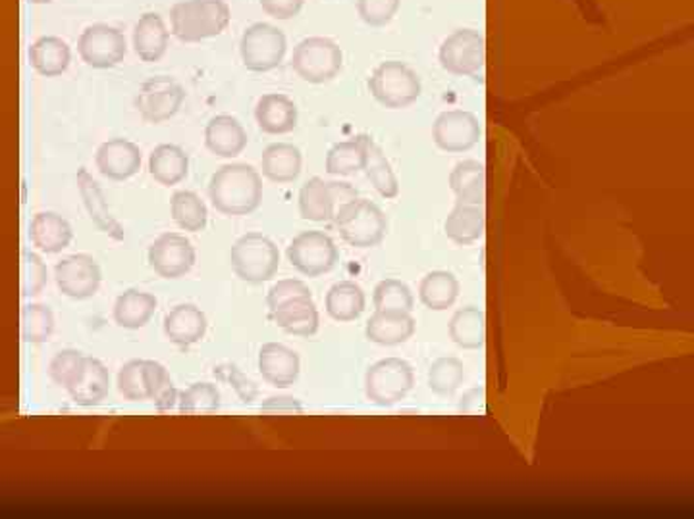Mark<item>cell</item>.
Masks as SVG:
<instances>
[{
    "instance_id": "obj_6",
    "label": "cell",
    "mask_w": 694,
    "mask_h": 519,
    "mask_svg": "<svg viewBox=\"0 0 694 519\" xmlns=\"http://www.w3.org/2000/svg\"><path fill=\"white\" fill-rule=\"evenodd\" d=\"M341 62L344 54L333 39L307 38L297 44L292 66L302 80L320 85L340 74Z\"/></svg>"
},
{
    "instance_id": "obj_54",
    "label": "cell",
    "mask_w": 694,
    "mask_h": 519,
    "mask_svg": "<svg viewBox=\"0 0 694 519\" xmlns=\"http://www.w3.org/2000/svg\"><path fill=\"white\" fill-rule=\"evenodd\" d=\"M25 2H30V4H49L52 0H25Z\"/></svg>"
},
{
    "instance_id": "obj_30",
    "label": "cell",
    "mask_w": 694,
    "mask_h": 519,
    "mask_svg": "<svg viewBox=\"0 0 694 519\" xmlns=\"http://www.w3.org/2000/svg\"><path fill=\"white\" fill-rule=\"evenodd\" d=\"M31 68L43 77H59L72 62V51L67 41L60 38H39L30 46Z\"/></svg>"
},
{
    "instance_id": "obj_7",
    "label": "cell",
    "mask_w": 694,
    "mask_h": 519,
    "mask_svg": "<svg viewBox=\"0 0 694 519\" xmlns=\"http://www.w3.org/2000/svg\"><path fill=\"white\" fill-rule=\"evenodd\" d=\"M288 51L286 35L271 23H253L242 35L239 54L249 72H271L282 64Z\"/></svg>"
},
{
    "instance_id": "obj_5",
    "label": "cell",
    "mask_w": 694,
    "mask_h": 519,
    "mask_svg": "<svg viewBox=\"0 0 694 519\" xmlns=\"http://www.w3.org/2000/svg\"><path fill=\"white\" fill-rule=\"evenodd\" d=\"M369 87L378 103L391 111L406 108L421 96L419 75L398 60L382 62L370 75Z\"/></svg>"
},
{
    "instance_id": "obj_18",
    "label": "cell",
    "mask_w": 694,
    "mask_h": 519,
    "mask_svg": "<svg viewBox=\"0 0 694 519\" xmlns=\"http://www.w3.org/2000/svg\"><path fill=\"white\" fill-rule=\"evenodd\" d=\"M78 189L82 195L83 205L88 210L89 218L95 224L103 233L109 235L116 241H124V227L120 226V221L112 216L109 203L104 198V193L93 177L89 176L85 168L78 172Z\"/></svg>"
},
{
    "instance_id": "obj_2",
    "label": "cell",
    "mask_w": 694,
    "mask_h": 519,
    "mask_svg": "<svg viewBox=\"0 0 694 519\" xmlns=\"http://www.w3.org/2000/svg\"><path fill=\"white\" fill-rule=\"evenodd\" d=\"M229 18L224 0H180L171 10L172 33L182 43H201L224 33Z\"/></svg>"
},
{
    "instance_id": "obj_14",
    "label": "cell",
    "mask_w": 694,
    "mask_h": 519,
    "mask_svg": "<svg viewBox=\"0 0 694 519\" xmlns=\"http://www.w3.org/2000/svg\"><path fill=\"white\" fill-rule=\"evenodd\" d=\"M54 279L60 293L68 299L88 300L101 287V268L89 255H72L57 263Z\"/></svg>"
},
{
    "instance_id": "obj_43",
    "label": "cell",
    "mask_w": 694,
    "mask_h": 519,
    "mask_svg": "<svg viewBox=\"0 0 694 519\" xmlns=\"http://www.w3.org/2000/svg\"><path fill=\"white\" fill-rule=\"evenodd\" d=\"M377 310H399V312H411L414 310V294L406 283L398 279H385L378 283L372 297Z\"/></svg>"
},
{
    "instance_id": "obj_48",
    "label": "cell",
    "mask_w": 694,
    "mask_h": 519,
    "mask_svg": "<svg viewBox=\"0 0 694 519\" xmlns=\"http://www.w3.org/2000/svg\"><path fill=\"white\" fill-rule=\"evenodd\" d=\"M304 297H310V289L305 286L304 281H299V279H282L266 294V304L273 312L276 308H280L282 304L292 302V300L304 299Z\"/></svg>"
},
{
    "instance_id": "obj_52",
    "label": "cell",
    "mask_w": 694,
    "mask_h": 519,
    "mask_svg": "<svg viewBox=\"0 0 694 519\" xmlns=\"http://www.w3.org/2000/svg\"><path fill=\"white\" fill-rule=\"evenodd\" d=\"M263 412H302V404L296 398H271L261 406Z\"/></svg>"
},
{
    "instance_id": "obj_15",
    "label": "cell",
    "mask_w": 694,
    "mask_h": 519,
    "mask_svg": "<svg viewBox=\"0 0 694 519\" xmlns=\"http://www.w3.org/2000/svg\"><path fill=\"white\" fill-rule=\"evenodd\" d=\"M432 137L446 153H466L479 143V117L467 111L442 112L436 117Z\"/></svg>"
},
{
    "instance_id": "obj_16",
    "label": "cell",
    "mask_w": 694,
    "mask_h": 519,
    "mask_svg": "<svg viewBox=\"0 0 694 519\" xmlns=\"http://www.w3.org/2000/svg\"><path fill=\"white\" fill-rule=\"evenodd\" d=\"M96 169L112 181H126L141 168V150L132 141H104L95 154Z\"/></svg>"
},
{
    "instance_id": "obj_9",
    "label": "cell",
    "mask_w": 694,
    "mask_h": 519,
    "mask_svg": "<svg viewBox=\"0 0 694 519\" xmlns=\"http://www.w3.org/2000/svg\"><path fill=\"white\" fill-rule=\"evenodd\" d=\"M185 101V89L169 75L145 81L135 96V108L147 124H163L176 116Z\"/></svg>"
},
{
    "instance_id": "obj_32",
    "label": "cell",
    "mask_w": 694,
    "mask_h": 519,
    "mask_svg": "<svg viewBox=\"0 0 694 519\" xmlns=\"http://www.w3.org/2000/svg\"><path fill=\"white\" fill-rule=\"evenodd\" d=\"M484 166L477 160L459 162L450 176V187L459 205L480 206L484 203Z\"/></svg>"
},
{
    "instance_id": "obj_46",
    "label": "cell",
    "mask_w": 694,
    "mask_h": 519,
    "mask_svg": "<svg viewBox=\"0 0 694 519\" xmlns=\"http://www.w3.org/2000/svg\"><path fill=\"white\" fill-rule=\"evenodd\" d=\"M141 367H143V360H130L127 364L120 367L119 377H116L120 395L124 396L126 401H132V403L149 401L147 391L143 385Z\"/></svg>"
},
{
    "instance_id": "obj_27",
    "label": "cell",
    "mask_w": 694,
    "mask_h": 519,
    "mask_svg": "<svg viewBox=\"0 0 694 519\" xmlns=\"http://www.w3.org/2000/svg\"><path fill=\"white\" fill-rule=\"evenodd\" d=\"M363 143V169L375 185V189L380 193V197H398V177L391 169L390 162L386 158L385 150L378 147L377 143L369 135H361Z\"/></svg>"
},
{
    "instance_id": "obj_51",
    "label": "cell",
    "mask_w": 694,
    "mask_h": 519,
    "mask_svg": "<svg viewBox=\"0 0 694 519\" xmlns=\"http://www.w3.org/2000/svg\"><path fill=\"white\" fill-rule=\"evenodd\" d=\"M177 388L174 387V383H169L166 387L161 388L159 391V395L153 398V403H155L156 408L161 409V412H166V409H172L176 406L177 403Z\"/></svg>"
},
{
    "instance_id": "obj_29",
    "label": "cell",
    "mask_w": 694,
    "mask_h": 519,
    "mask_svg": "<svg viewBox=\"0 0 694 519\" xmlns=\"http://www.w3.org/2000/svg\"><path fill=\"white\" fill-rule=\"evenodd\" d=\"M156 304L159 302L153 294L127 289L126 293L120 294L114 302L112 315L122 330H141L155 315Z\"/></svg>"
},
{
    "instance_id": "obj_12",
    "label": "cell",
    "mask_w": 694,
    "mask_h": 519,
    "mask_svg": "<svg viewBox=\"0 0 694 519\" xmlns=\"http://www.w3.org/2000/svg\"><path fill=\"white\" fill-rule=\"evenodd\" d=\"M438 59L450 74L479 75L484 68V38L474 30L453 31L440 46Z\"/></svg>"
},
{
    "instance_id": "obj_37",
    "label": "cell",
    "mask_w": 694,
    "mask_h": 519,
    "mask_svg": "<svg viewBox=\"0 0 694 519\" xmlns=\"http://www.w3.org/2000/svg\"><path fill=\"white\" fill-rule=\"evenodd\" d=\"M172 220L180 229L190 233H200L207 227V206L192 190H177L171 200Z\"/></svg>"
},
{
    "instance_id": "obj_49",
    "label": "cell",
    "mask_w": 694,
    "mask_h": 519,
    "mask_svg": "<svg viewBox=\"0 0 694 519\" xmlns=\"http://www.w3.org/2000/svg\"><path fill=\"white\" fill-rule=\"evenodd\" d=\"M143 385L147 391L149 401H153L161 388L166 387L171 383V375L166 372V367L163 364H159L155 360H143Z\"/></svg>"
},
{
    "instance_id": "obj_8",
    "label": "cell",
    "mask_w": 694,
    "mask_h": 519,
    "mask_svg": "<svg viewBox=\"0 0 694 519\" xmlns=\"http://www.w3.org/2000/svg\"><path fill=\"white\" fill-rule=\"evenodd\" d=\"M414 370L406 360H380L365 375V391L370 403L390 408L406 398L407 393L414 388Z\"/></svg>"
},
{
    "instance_id": "obj_45",
    "label": "cell",
    "mask_w": 694,
    "mask_h": 519,
    "mask_svg": "<svg viewBox=\"0 0 694 519\" xmlns=\"http://www.w3.org/2000/svg\"><path fill=\"white\" fill-rule=\"evenodd\" d=\"M83 362H85V356L80 351H72V349L60 351L51 360L49 375L59 387L68 388V385L78 377V373L82 372Z\"/></svg>"
},
{
    "instance_id": "obj_25",
    "label": "cell",
    "mask_w": 694,
    "mask_h": 519,
    "mask_svg": "<svg viewBox=\"0 0 694 519\" xmlns=\"http://www.w3.org/2000/svg\"><path fill=\"white\" fill-rule=\"evenodd\" d=\"M30 239L41 252L57 255L70 247L74 239L72 226L54 212H39L30 226Z\"/></svg>"
},
{
    "instance_id": "obj_33",
    "label": "cell",
    "mask_w": 694,
    "mask_h": 519,
    "mask_svg": "<svg viewBox=\"0 0 694 519\" xmlns=\"http://www.w3.org/2000/svg\"><path fill=\"white\" fill-rule=\"evenodd\" d=\"M365 310V293L354 281H341L326 294V312L336 322H354Z\"/></svg>"
},
{
    "instance_id": "obj_24",
    "label": "cell",
    "mask_w": 694,
    "mask_h": 519,
    "mask_svg": "<svg viewBox=\"0 0 694 519\" xmlns=\"http://www.w3.org/2000/svg\"><path fill=\"white\" fill-rule=\"evenodd\" d=\"M367 339L382 346L406 343L415 333V320L409 312L399 310H377L367 322Z\"/></svg>"
},
{
    "instance_id": "obj_21",
    "label": "cell",
    "mask_w": 694,
    "mask_h": 519,
    "mask_svg": "<svg viewBox=\"0 0 694 519\" xmlns=\"http://www.w3.org/2000/svg\"><path fill=\"white\" fill-rule=\"evenodd\" d=\"M299 356L280 343H266L259 352V372L274 387L286 388L299 377Z\"/></svg>"
},
{
    "instance_id": "obj_44",
    "label": "cell",
    "mask_w": 694,
    "mask_h": 519,
    "mask_svg": "<svg viewBox=\"0 0 694 519\" xmlns=\"http://www.w3.org/2000/svg\"><path fill=\"white\" fill-rule=\"evenodd\" d=\"M20 278H22L20 279L22 297H35V294L41 293L44 286H47L49 271H47V266H44L43 260H41L38 255L23 250Z\"/></svg>"
},
{
    "instance_id": "obj_3",
    "label": "cell",
    "mask_w": 694,
    "mask_h": 519,
    "mask_svg": "<svg viewBox=\"0 0 694 519\" xmlns=\"http://www.w3.org/2000/svg\"><path fill=\"white\" fill-rule=\"evenodd\" d=\"M229 263L242 281L261 286L271 281L280 268V252L265 235L247 233L232 245Z\"/></svg>"
},
{
    "instance_id": "obj_26",
    "label": "cell",
    "mask_w": 694,
    "mask_h": 519,
    "mask_svg": "<svg viewBox=\"0 0 694 519\" xmlns=\"http://www.w3.org/2000/svg\"><path fill=\"white\" fill-rule=\"evenodd\" d=\"M271 318L289 335L310 336L318 331V310L310 297L282 304L271 312Z\"/></svg>"
},
{
    "instance_id": "obj_28",
    "label": "cell",
    "mask_w": 694,
    "mask_h": 519,
    "mask_svg": "<svg viewBox=\"0 0 694 519\" xmlns=\"http://www.w3.org/2000/svg\"><path fill=\"white\" fill-rule=\"evenodd\" d=\"M263 176L274 184H292L302 174V150L289 143H274L263 153Z\"/></svg>"
},
{
    "instance_id": "obj_41",
    "label": "cell",
    "mask_w": 694,
    "mask_h": 519,
    "mask_svg": "<svg viewBox=\"0 0 694 519\" xmlns=\"http://www.w3.org/2000/svg\"><path fill=\"white\" fill-rule=\"evenodd\" d=\"M180 412L190 416L213 414L221 406V393L213 383H195L177 398Z\"/></svg>"
},
{
    "instance_id": "obj_53",
    "label": "cell",
    "mask_w": 694,
    "mask_h": 519,
    "mask_svg": "<svg viewBox=\"0 0 694 519\" xmlns=\"http://www.w3.org/2000/svg\"><path fill=\"white\" fill-rule=\"evenodd\" d=\"M482 401H484L482 391L474 388V391H471V393H467V395L463 396L461 409H463V412H479V408H482Z\"/></svg>"
},
{
    "instance_id": "obj_11",
    "label": "cell",
    "mask_w": 694,
    "mask_h": 519,
    "mask_svg": "<svg viewBox=\"0 0 694 519\" xmlns=\"http://www.w3.org/2000/svg\"><path fill=\"white\" fill-rule=\"evenodd\" d=\"M288 260L299 273L317 278L328 273L338 262V249L333 239L320 231H304L289 242Z\"/></svg>"
},
{
    "instance_id": "obj_34",
    "label": "cell",
    "mask_w": 694,
    "mask_h": 519,
    "mask_svg": "<svg viewBox=\"0 0 694 519\" xmlns=\"http://www.w3.org/2000/svg\"><path fill=\"white\" fill-rule=\"evenodd\" d=\"M446 235L458 245H471L484 233V212L479 206L459 205L451 210L443 224Z\"/></svg>"
},
{
    "instance_id": "obj_31",
    "label": "cell",
    "mask_w": 694,
    "mask_h": 519,
    "mask_svg": "<svg viewBox=\"0 0 694 519\" xmlns=\"http://www.w3.org/2000/svg\"><path fill=\"white\" fill-rule=\"evenodd\" d=\"M187 172H190V158L184 148L177 145H159L149 156V174L156 184L164 185V187H174L180 181H184Z\"/></svg>"
},
{
    "instance_id": "obj_38",
    "label": "cell",
    "mask_w": 694,
    "mask_h": 519,
    "mask_svg": "<svg viewBox=\"0 0 694 519\" xmlns=\"http://www.w3.org/2000/svg\"><path fill=\"white\" fill-rule=\"evenodd\" d=\"M422 304L430 310H448L458 300L459 283L450 271H432L421 281Z\"/></svg>"
},
{
    "instance_id": "obj_10",
    "label": "cell",
    "mask_w": 694,
    "mask_h": 519,
    "mask_svg": "<svg viewBox=\"0 0 694 519\" xmlns=\"http://www.w3.org/2000/svg\"><path fill=\"white\" fill-rule=\"evenodd\" d=\"M78 52L88 66L109 70L126 59V38L112 25L93 23L78 39Z\"/></svg>"
},
{
    "instance_id": "obj_19",
    "label": "cell",
    "mask_w": 694,
    "mask_h": 519,
    "mask_svg": "<svg viewBox=\"0 0 694 519\" xmlns=\"http://www.w3.org/2000/svg\"><path fill=\"white\" fill-rule=\"evenodd\" d=\"M171 31L156 12H145L133 28V51L143 62H159L169 51Z\"/></svg>"
},
{
    "instance_id": "obj_36",
    "label": "cell",
    "mask_w": 694,
    "mask_h": 519,
    "mask_svg": "<svg viewBox=\"0 0 694 519\" xmlns=\"http://www.w3.org/2000/svg\"><path fill=\"white\" fill-rule=\"evenodd\" d=\"M299 212L309 221H330L334 218L333 195L330 184L313 177L299 190Z\"/></svg>"
},
{
    "instance_id": "obj_23",
    "label": "cell",
    "mask_w": 694,
    "mask_h": 519,
    "mask_svg": "<svg viewBox=\"0 0 694 519\" xmlns=\"http://www.w3.org/2000/svg\"><path fill=\"white\" fill-rule=\"evenodd\" d=\"M255 120L259 124L261 132L268 135H286L294 132L297 125V106L289 96L280 93L261 96Z\"/></svg>"
},
{
    "instance_id": "obj_39",
    "label": "cell",
    "mask_w": 694,
    "mask_h": 519,
    "mask_svg": "<svg viewBox=\"0 0 694 519\" xmlns=\"http://www.w3.org/2000/svg\"><path fill=\"white\" fill-rule=\"evenodd\" d=\"M54 331V314L43 304H25L20 315V333L23 343L41 344L51 339Z\"/></svg>"
},
{
    "instance_id": "obj_4",
    "label": "cell",
    "mask_w": 694,
    "mask_h": 519,
    "mask_svg": "<svg viewBox=\"0 0 694 519\" xmlns=\"http://www.w3.org/2000/svg\"><path fill=\"white\" fill-rule=\"evenodd\" d=\"M334 224L340 231L341 239L357 249L377 247L385 239L386 216L375 203L365 198H355L334 216Z\"/></svg>"
},
{
    "instance_id": "obj_47",
    "label": "cell",
    "mask_w": 694,
    "mask_h": 519,
    "mask_svg": "<svg viewBox=\"0 0 694 519\" xmlns=\"http://www.w3.org/2000/svg\"><path fill=\"white\" fill-rule=\"evenodd\" d=\"M401 0H357V12L370 28H382L398 14Z\"/></svg>"
},
{
    "instance_id": "obj_40",
    "label": "cell",
    "mask_w": 694,
    "mask_h": 519,
    "mask_svg": "<svg viewBox=\"0 0 694 519\" xmlns=\"http://www.w3.org/2000/svg\"><path fill=\"white\" fill-rule=\"evenodd\" d=\"M363 169L361 135L336 143L326 154V172L333 176H351Z\"/></svg>"
},
{
    "instance_id": "obj_22",
    "label": "cell",
    "mask_w": 694,
    "mask_h": 519,
    "mask_svg": "<svg viewBox=\"0 0 694 519\" xmlns=\"http://www.w3.org/2000/svg\"><path fill=\"white\" fill-rule=\"evenodd\" d=\"M205 145L218 158H236L247 147V133L236 117L221 114L205 127Z\"/></svg>"
},
{
    "instance_id": "obj_42",
    "label": "cell",
    "mask_w": 694,
    "mask_h": 519,
    "mask_svg": "<svg viewBox=\"0 0 694 519\" xmlns=\"http://www.w3.org/2000/svg\"><path fill=\"white\" fill-rule=\"evenodd\" d=\"M466 380V367L458 359H438L429 370V385L436 395H453Z\"/></svg>"
},
{
    "instance_id": "obj_1",
    "label": "cell",
    "mask_w": 694,
    "mask_h": 519,
    "mask_svg": "<svg viewBox=\"0 0 694 519\" xmlns=\"http://www.w3.org/2000/svg\"><path fill=\"white\" fill-rule=\"evenodd\" d=\"M208 198L224 216H247L259 208L263 181L249 164H226L208 181Z\"/></svg>"
},
{
    "instance_id": "obj_50",
    "label": "cell",
    "mask_w": 694,
    "mask_h": 519,
    "mask_svg": "<svg viewBox=\"0 0 694 519\" xmlns=\"http://www.w3.org/2000/svg\"><path fill=\"white\" fill-rule=\"evenodd\" d=\"M259 2L261 8L265 10L266 14L273 15L274 20L296 18L305 4V0H259Z\"/></svg>"
},
{
    "instance_id": "obj_13",
    "label": "cell",
    "mask_w": 694,
    "mask_h": 519,
    "mask_svg": "<svg viewBox=\"0 0 694 519\" xmlns=\"http://www.w3.org/2000/svg\"><path fill=\"white\" fill-rule=\"evenodd\" d=\"M147 260L161 278L180 279L195 266V249L184 235L164 233L149 247Z\"/></svg>"
},
{
    "instance_id": "obj_35",
    "label": "cell",
    "mask_w": 694,
    "mask_h": 519,
    "mask_svg": "<svg viewBox=\"0 0 694 519\" xmlns=\"http://www.w3.org/2000/svg\"><path fill=\"white\" fill-rule=\"evenodd\" d=\"M450 335L453 343L461 349H480L487 339V320L482 310L477 307H467L458 310L450 322Z\"/></svg>"
},
{
    "instance_id": "obj_17",
    "label": "cell",
    "mask_w": 694,
    "mask_h": 519,
    "mask_svg": "<svg viewBox=\"0 0 694 519\" xmlns=\"http://www.w3.org/2000/svg\"><path fill=\"white\" fill-rule=\"evenodd\" d=\"M111 388V373L106 370L101 360L85 356L82 372L78 373L70 385H68V395L78 406H96L103 403Z\"/></svg>"
},
{
    "instance_id": "obj_20",
    "label": "cell",
    "mask_w": 694,
    "mask_h": 519,
    "mask_svg": "<svg viewBox=\"0 0 694 519\" xmlns=\"http://www.w3.org/2000/svg\"><path fill=\"white\" fill-rule=\"evenodd\" d=\"M207 315L193 304H177L164 318V335L176 346L200 343L207 333Z\"/></svg>"
}]
</instances>
